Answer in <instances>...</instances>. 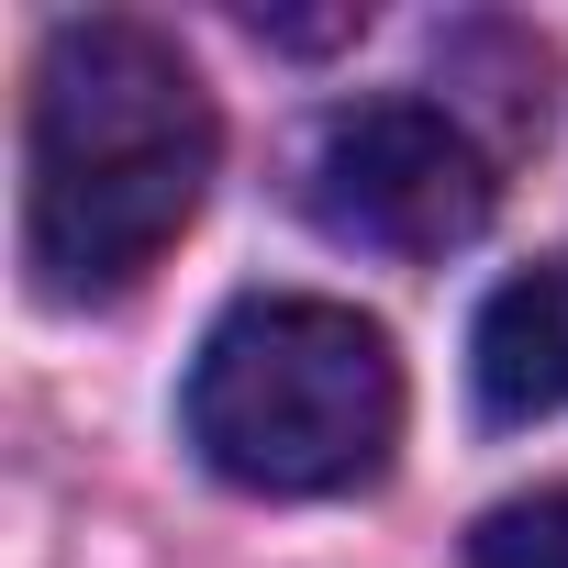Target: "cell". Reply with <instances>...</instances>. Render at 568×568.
I'll return each mask as SVG.
<instances>
[{
	"mask_svg": "<svg viewBox=\"0 0 568 568\" xmlns=\"http://www.w3.org/2000/svg\"><path fill=\"white\" fill-rule=\"evenodd\" d=\"M223 168L212 90L156 23H57L23 101V267L45 302H123L201 223Z\"/></svg>",
	"mask_w": 568,
	"mask_h": 568,
	"instance_id": "6da1fadb",
	"label": "cell"
},
{
	"mask_svg": "<svg viewBox=\"0 0 568 568\" xmlns=\"http://www.w3.org/2000/svg\"><path fill=\"white\" fill-rule=\"evenodd\" d=\"M179 424L212 479L267 501H335L368 490L402 446V357L368 313L313 291H245L179 390Z\"/></svg>",
	"mask_w": 568,
	"mask_h": 568,
	"instance_id": "7a4b0ae2",
	"label": "cell"
},
{
	"mask_svg": "<svg viewBox=\"0 0 568 568\" xmlns=\"http://www.w3.org/2000/svg\"><path fill=\"white\" fill-rule=\"evenodd\" d=\"M291 190H302L313 234H335L357 256H402V267L479 245V223L501 201L490 145L468 134L457 101H346V112H324Z\"/></svg>",
	"mask_w": 568,
	"mask_h": 568,
	"instance_id": "3957f363",
	"label": "cell"
},
{
	"mask_svg": "<svg viewBox=\"0 0 568 568\" xmlns=\"http://www.w3.org/2000/svg\"><path fill=\"white\" fill-rule=\"evenodd\" d=\"M468 379H479V413H490V424H546V413H568V256L513 267L501 291L479 302Z\"/></svg>",
	"mask_w": 568,
	"mask_h": 568,
	"instance_id": "277c9868",
	"label": "cell"
},
{
	"mask_svg": "<svg viewBox=\"0 0 568 568\" xmlns=\"http://www.w3.org/2000/svg\"><path fill=\"white\" fill-rule=\"evenodd\" d=\"M468 568H568V479L490 501L479 535H468Z\"/></svg>",
	"mask_w": 568,
	"mask_h": 568,
	"instance_id": "5b68a950",
	"label": "cell"
}]
</instances>
